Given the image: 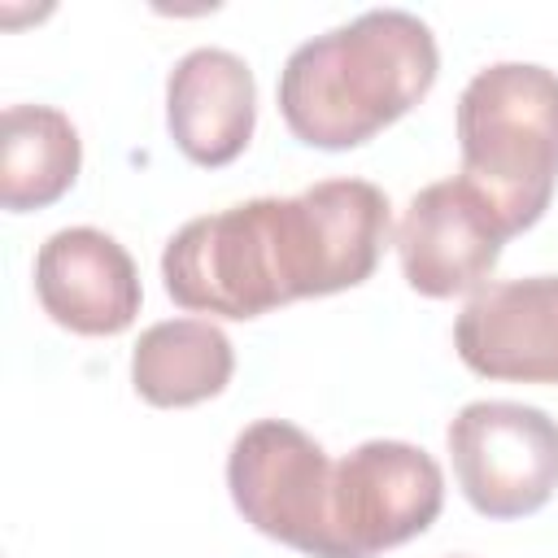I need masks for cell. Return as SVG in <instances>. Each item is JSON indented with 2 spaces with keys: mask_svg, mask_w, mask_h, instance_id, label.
<instances>
[{
  "mask_svg": "<svg viewBox=\"0 0 558 558\" xmlns=\"http://www.w3.org/2000/svg\"><path fill=\"white\" fill-rule=\"evenodd\" d=\"M331 471L323 445L288 418L244 427L227 453V488L244 523L310 558H336Z\"/></svg>",
  "mask_w": 558,
  "mask_h": 558,
  "instance_id": "277c9868",
  "label": "cell"
},
{
  "mask_svg": "<svg viewBox=\"0 0 558 558\" xmlns=\"http://www.w3.org/2000/svg\"><path fill=\"white\" fill-rule=\"evenodd\" d=\"M83 166L74 122L52 105H9L0 140V201L9 214L61 201Z\"/></svg>",
  "mask_w": 558,
  "mask_h": 558,
  "instance_id": "7c38bea8",
  "label": "cell"
},
{
  "mask_svg": "<svg viewBox=\"0 0 558 558\" xmlns=\"http://www.w3.org/2000/svg\"><path fill=\"white\" fill-rule=\"evenodd\" d=\"M257 122L253 70L227 48H192L166 78V126L196 166H231Z\"/></svg>",
  "mask_w": 558,
  "mask_h": 558,
  "instance_id": "30bf717a",
  "label": "cell"
},
{
  "mask_svg": "<svg viewBox=\"0 0 558 558\" xmlns=\"http://www.w3.org/2000/svg\"><path fill=\"white\" fill-rule=\"evenodd\" d=\"M506 240L510 231L501 214L462 174L414 192L397 222L401 275L418 296L432 301L480 292Z\"/></svg>",
  "mask_w": 558,
  "mask_h": 558,
  "instance_id": "52a82bcc",
  "label": "cell"
},
{
  "mask_svg": "<svg viewBox=\"0 0 558 558\" xmlns=\"http://www.w3.org/2000/svg\"><path fill=\"white\" fill-rule=\"evenodd\" d=\"M445 475L436 458L405 440H366L331 471L336 558H379L436 523Z\"/></svg>",
  "mask_w": 558,
  "mask_h": 558,
  "instance_id": "8992f818",
  "label": "cell"
},
{
  "mask_svg": "<svg viewBox=\"0 0 558 558\" xmlns=\"http://www.w3.org/2000/svg\"><path fill=\"white\" fill-rule=\"evenodd\" d=\"M161 279L174 305L240 323L323 296L314 222L301 192L257 196L183 222L161 253Z\"/></svg>",
  "mask_w": 558,
  "mask_h": 558,
  "instance_id": "7a4b0ae2",
  "label": "cell"
},
{
  "mask_svg": "<svg viewBox=\"0 0 558 558\" xmlns=\"http://www.w3.org/2000/svg\"><path fill=\"white\" fill-rule=\"evenodd\" d=\"M35 296L44 314L74 336H118L144 301L131 253L96 227H65L39 244Z\"/></svg>",
  "mask_w": 558,
  "mask_h": 558,
  "instance_id": "9c48e42d",
  "label": "cell"
},
{
  "mask_svg": "<svg viewBox=\"0 0 558 558\" xmlns=\"http://www.w3.org/2000/svg\"><path fill=\"white\" fill-rule=\"evenodd\" d=\"M462 179L501 214L506 231L536 227L558 183V74L497 61L458 96Z\"/></svg>",
  "mask_w": 558,
  "mask_h": 558,
  "instance_id": "3957f363",
  "label": "cell"
},
{
  "mask_svg": "<svg viewBox=\"0 0 558 558\" xmlns=\"http://www.w3.org/2000/svg\"><path fill=\"white\" fill-rule=\"evenodd\" d=\"M231 340L205 318L153 323L131 353V384L148 405L183 410L218 397L231 384Z\"/></svg>",
  "mask_w": 558,
  "mask_h": 558,
  "instance_id": "8fae6325",
  "label": "cell"
},
{
  "mask_svg": "<svg viewBox=\"0 0 558 558\" xmlns=\"http://www.w3.org/2000/svg\"><path fill=\"white\" fill-rule=\"evenodd\" d=\"M436 70L440 52L423 17L371 9L288 57L279 70V113L301 144L344 153L405 118L432 92Z\"/></svg>",
  "mask_w": 558,
  "mask_h": 558,
  "instance_id": "6da1fadb",
  "label": "cell"
},
{
  "mask_svg": "<svg viewBox=\"0 0 558 558\" xmlns=\"http://www.w3.org/2000/svg\"><path fill=\"white\" fill-rule=\"evenodd\" d=\"M449 462L484 519L536 514L558 488V423L523 401H471L453 414Z\"/></svg>",
  "mask_w": 558,
  "mask_h": 558,
  "instance_id": "5b68a950",
  "label": "cell"
},
{
  "mask_svg": "<svg viewBox=\"0 0 558 558\" xmlns=\"http://www.w3.org/2000/svg\"><path fill=\"white\" fill-rule=\"evenodd\" d=\"M458 357L484 379L558 384V275L471 292L453 323Z\"/></svg>",
  "mask_w": 558,
  "mask_h": 558,
  "instance_id": "ba28073f",
  "label": "cell"
}]
</instances>
